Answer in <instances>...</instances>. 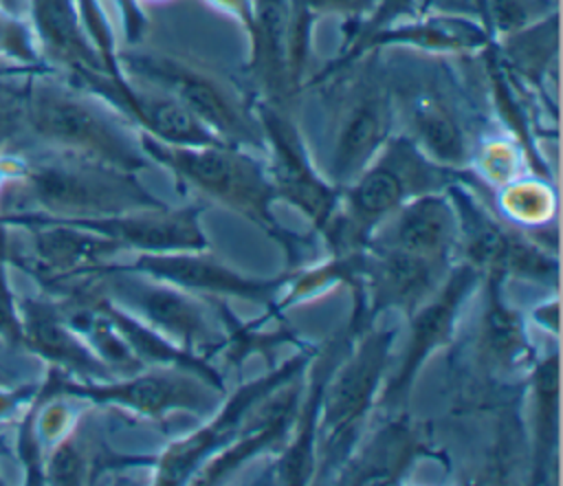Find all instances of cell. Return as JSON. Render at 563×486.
<instances>
[{
	"instance_id": "cell-30",
	"label": "cell",
	"mask_w": 563,
	"mask_h": 486,
	"mask_svg": "<svg viewBox=\"0 0 563 486\" xmlns=\"http://www.w3.org/2000/svg\"><path fill=\"white\" fill-rule=\"evenodd\" d=\"M376 2L378 0H301V4L312 18L341 15L345 20L343 33H347L352 26L365 20L374 11Z\"/></svg>"
},
{
	"instance_id": "cell-5",
	"label": "cell",
	"mask_w": 563,
	"mask_h": 486,
	"mask_svg": "<svg viewBox=\"0 0 563 486\" xmlns=\"http://www.w3.org/2000/svg\"><path fill=\"white\" fill-rule=\"evenodd\" d=\"M24 112L42 139L81 158L132 174L152 163L141 145V130L108 101L103 106L62 86L37 84L26 95Z\"/></svg>"
},
{
	"instance_id": "cell-1",
	"label": "cell",
	"mask_w": 563,
	"mask_h": 486,
	"mask_svg": "<svg viewBox=\"0 0 563 486\" xmlns=\"http://www.w3.org/2000/svg\"><path fill=\"white\" fill-rule=\"evenodd\" d=\"M468 174L433 163L405 132L396 130L365 169L341 189L339 207L321 231L330 255L367 246L376 224L400 205L429 191H442Z\"/></svg>"
},
{
	"instance_id": "cell-19",
	"label": "cell",
	"mask_w": 563,
	"mask_h": 486,
	"mask_svg": "<svg viewBox=\"0 0 563 486\" xmlns=\"http://www.w3.org/2000/svg\"><path fill=\"white\" fill-rule=\"evenodd\" d=\"M504 277L497 273L482 275L484 303L468 343L471 369L479 374V385L501 387L499 378L534 361L523 317L504 299Z\"/></svg>"
},
{
	"instance_id": "cell-26",
	"label": "cell",
	"mask_w": 563,
	"mask_h": 486,
	"mask_svg": "<svg viewBox=\"0 0 563 486\" xmlns=\"http://www.w3.org/2000/svg\"><path fill=\"white\" fill-rule=\"evenodd\" d=\"M499 213L523 231L532 233L539 227H545L554 220L556 213V194L550 180L541 176L515 178L499 187Z\"/></svg>"
},
{
	"instance_id": "cell-15",
	"label": "cell",
	"mask_w": 563,
	"mask_h": 486,
	"mask_svg": "<svg viewBox=\"0 0 563 486\" xmlns=\"http://www.w3.org/2000/svg\"><path fill=\"white\" fill-rule=\"evenodd\" d=\"M31 180L35 194L48 207L90 213L92 218L167 207L161 198L150 194L132 172H123L88 158L77 165H42L33 172Z\"/></svg>"
},
{
	"instance_id": "cell-10",
	"label": "cell",
	"mask_w": 563,
	"mask_h": 486,
	"mask_svg": "<svg viewBox=\"0 0 563 486\" xmlns=\"http://www.w3.org/2000/svg\"><path fill=\"white\" fill-rule=\"evenodd\" d=\"M253 112L264 136V161L277 198L299 209L314 231H323L334 216L341 187L332 185L314 163V156L286 110V103H275L253 97Z\"/></svg>"
},
{
	"instance_id": "cell-22",
	"label": "cell",
	"mask_w": 563,
	"mask_h": 486,
	"mask_svg": "<svg viewBox=\"0 0 563 486\" xmlns=\"http://www.w3.org/2000/svg\"><path fill=\"white\" fill-rule=\"evenodd\" d=\"M341 341H328L321 350H314V367L306 380V396L295 411L292 429L277 462V479L282 484H306L317 471V422L323 385L341 358Z\"/></svg>"
},
{
	"instance_id": "cell-29",
	"label": "cell",
	"mask_w": 563,
	"mask_h": 486,
	"mask_svg": "<svg viewBox=\"0 0 563 486\" xmlns=\"http://www.w3.org/2000/svg\"><path fill=\"white\" fill-rule=\"evenodd\" d=\"M427 2L429 0H378L374 11L365 20H361L354 29H350L345 33L343 48L363 40V37H367V35H372L378 29L389 26L391 22H398V20H405V18H411L416 13L427 11L424 9Z\"/></svg>"
},
{
	"instance_id": "cell-20",
	"label": "cell",
	"mask_w": 563,
	"mask_h": 486,
	"mask_svg": "<svg viewBox=\"0 0 563 486\" xmlns=\"http://www.w3.org/2000/svg\"><path fill=\"white\" fill-rule=\"evenodd\" d=\"M460 220L446 189L416 196L372 231L367 244L455 262Z\"/></svg>"
},
{
	"instance_id": "cell-3",
	"label": "cell",
	"mask_w": 563,
	"mask_h": 486,
	"mask_svg": "<svg viewBox=\"0 0 563 486\" xmlns=\"http://www.w3.org/2000/svg\"><path fill=\"white\" fill-rule=\"evenodd\" d=\"M117 62L125 77L174 97L220 141L264 154V136L251 97L205 64L165 51H125L117 55Z\"/></svg>"
},
{
	"instance_id": "cell-31",
	"label": "cell",
	"mask_w": 563,
	"mask_h": 486,
	"mask_svg": "<svg viewBox=\"0 0 563 486\" xmlns=\"http://www.w3.org/2000/svg\"><path fill=\"white\" fill-rule=\"evenodd\" d=\"M0 51L22 59H33V44L29 40L26 29L20 22L7 18L2 11H0Z\"/></svg>"
},
{
	"instance_id": "cell-17",
	"label": "cell",
	"mask_w": 563,
	"mask_h": 486,
	"mask_svg": "<svg viewBox=\"0 0 563 486\" xmlns=\"http://www.w3.org/2000/svg\"><path fill=\"white\" fill-rule=\"evenodd\" d=\"M130 270L150 275L154 279L174 284L202 297H238L249 301L275 306L277 295L297 273V266L277 277H246L227 266L218 257L205 251H167V253H141Z\"/></svg>"
},
{
	"instance_id": "cell-32",
	"label": "cell",
	"mask_w": 563,
	"mask_h": 486,
	"mask_svg": "<svg viewBox=\"0 0 563 486\" xmlns=\"http://www.w3.org/2000/svg\"><path fill=\"white\" fill-rule=\"evenodd\" d=\"M51 475H53L55 482H64V484L79 482V477H81V457H79L75 446L64 444L55 453V457L51 462Z\"/></svg>"
},
{
	"instance_id": "cell-8",
	"label": "cell",
	"mask_w": 563,
	"mask_h": 486,
	"mask_svg": "<svg viewBox=\"0 0 563 486\" xmlns=\"http://www.w3.org/2000/svg\"><path fill=\"white\" fill-rule=\"evenodd\" d=\"M468 178L455 180L446 187L460 220V262L471 264L482 275L497 273L504 279L521 277L556 284V251H550L532 233L512 224L497 209L484 202L486 191L479 185L466 183Z\"/></svg>"
},
{
	"instance_id": "cell-21",
	"label": "cell",
	"mask_w": 563,
	"mask_h": 486,
	"mask_svg": "<svg viewBox=\"0 0 563 486\" xmlns=\"http://www.w3.org/2000/svg\"><path fill=\"white\" fill-rule=\"evenodd\" d=\"M200 213V205H187L180 209L156 207L88 218L77 227L97 231L117 240L123 248H136L141 253L205 251L209 248V240L202 231Z\"/></svg>"
},
{
	"instance_id": "cell-6",
	"label": "cell",
	"mask_w": 563,
	"mask_h": 486,
	"mask_svg": "<svg viewBox=\"0 0 563 486\" xmlns=\"http://www.w3.org/2000/svg\"><path fill=\"white\" fill-rule=\"evenodd\" d=\"M356 75L332 73L334 114L321 174L336 187L350 185L376 156L383 143L398 130L396 101L387 68L376 57L363 55L354 62ZM319 81V84H321Z\"/></svg>"
},
{
	"instance_id": "cell-14",
	"label": "cell",
	"mask_w": 563,
	"mask_h": 486,
	"mask_svg": "<svg viewBox=\"0 0 563 486\" xmlns=\"http://www.w3.org/2000/svg\"><path fill=\"white\" fill-rule=\"evenodd\" d=\"M479 281L482 273L471 264L457 259V264L453 262V266L449 268L440 288L407 317V343L398 365L391 369V376L385 378L376 402L378 407L400 409L424 361L438 347H444L453 341L460 312L468 295L475 290V286H479Z\"/></svg>"
},
{
	"instance_id": "cell-4",
	"label": "cell",
	"mask_w": 563,
	"mask_h": 486,
	"mask_svg": "<svg viewBox=\"0 0 563 486\" xmlns=\"http://www.w3.org/2000/svg\"><path fill=\"white\" fill-rule=\"evenodd\" d=\"M396 334L398 330L367 328L352 336L354 345L332 367L319 402V475L341 468L358 444L361 427H365L369 411L376 407L389 374Z\"/></svg>"
},
{
	"instance_id": "cell-28",
	"label": "cell",
	"mask_w": 563,
	"mask_h": 486,
	"mask_svg": "<svg viewBox=\"0 0 563 486\" xmlns=\"http://www.w3.org/2000/svg\"><path fill=\"white\" fill-rule=\"evenodd\" d=\"M523 150L517 141L510 139H479L473 152L471 167H477V174L471 172L479 180V185L488 183L490 187H504L506 183L519 178V163Z\"/></svg>"
},
{
	"instance_id": "cell-34",
	"label": "cell",
	"mask_w": 563,
	"mask_h": 486,
	"mask_svg": "<svg viewBox=\"0 0 563 486\" xmlns=\"http://www.w3.org/2000/svg\"><path fill=\"white\" fill-rule=\"evenodd\" d=\"M211 7L224 11L233 20H238L244 29V33L251 26V0H207Z\"/></svg>"
},
{
	"instance_id": "cell-18",
	"label": "cell",
	"mask_w": 563,
	"mask_h": 486,
	"mask_svg": "<svg viewBox=\"0 0 563 486\" xmlns=\"http://www.w3.org/2000/svg\"><path fill=\"white\" fill-rule=\"evenodd\" d=\"M97 400L117 402L145 418L165 420L172 413L187 411L207 416L216 411L224 391L213 387L200 374L185 367H143L117 383L92 387Z\"/></svg>"
},
{
	"instance_id": "cell-16",
	"label": "cell",
	"mask_w": 563,
	"mask_h": 486,
	"mask_svg": "<svg viewBox=\"0 0 563 486\" xmlns=\"http://www.w3.org/2000/svg\"><path fill=\"white\" fill-rule=\"evenodd\" d=\"M490 35L484 24L475 18L457 13H416L411 18L391 22L385 29L374 31L372 35L341 48V55L332 59L310 84H319L334 70L361 59L365 53L383 48H411L431 55H473L484 53L490 44Z\"/></svg>"
},
{
	"instance_id": "cell-11",
	"label": "cell",
	"mask_w": 563,
	"mask_h": 486,
	"mask_svg": "<svg viewBox=\"0 0 563 486\" xmlns=\"http://www.w3.org/2000/svg\"><path fill=\"white\" fill-rule=\"evenodd\" d=\"M112 290L123 306L121 310L141 319L178 347L205 358L222 352L227 341L222 301L211 306L202 295L130 268H123L112 279Z\"/></svg>"
},
{
	"instance_id": "cell-37",
	"label": "cell",
	"mask_w": 563,
	"mask_h": 486,
	"mask_svg": "<svg viewBox=\"0 0 563 486\" xmlns=\"http://www.w3.org/2000/svg\"><path fill=\"white\" fill-rule=\"evenodd\" d=\"M139 2H141V0H139Z\"/></svg>"
},
{
	"instance_id": "cell-7",
	"label": "cell",
	"mask_w": 563,
	"mask_h": 486,
	"mask_svg": "<svg viewBox=\"0 0 563 486\" xmlns=\"http://www.w3.org/2000/svg\"><path fill=\"white\" fill-rule=\"evenodd\" d=\"M332 257L339 266V281L350 286L354 299L350 339L365 332L385 310H400L409 317L440 288L453 266L451 259L372 244Z\"/></svg>"
},
{
	"instance_id": "cell-36",
	"label": "cell",
	"mask_w": 563,
	"mask_h": 486,
	"mask_svg": "<svg viewBox=\"0 0 563 486\" xmlns=\"http://www.w3.org/2000/svg\"><path fill=\"white\" fill-rule=\"evenodd\" d=\"M4 2H11V4H15V2H18V0H4Z\"/></svg>"
},
{
	"instance_id": "cell-25",
	"label": "cell",
	"mask_w": 563,
	"mask_h": 486,
	"mask_svg": "<svg viewBox=\"0 0 563 486\" xmlns=\"http://www.w3.org/2000/svg\"><path fill=\"white\" fill-rule=\"evenodd\" d=\"M123 246L84 227H57L40 233L42 255L59 268H84L103 262Z\"/></svg>"
},
{
	"instance_id": "cell-9",
	"label": "cell",
	"mask_w": 563,
	"mask_h": 486,
	"mask_svg": "<svg viewBox=\"0 0 563 486\" xmlns=\"http://www.w3.org/2000/svg\"><path fill=\"white\" fill-rule=\"evenodd\" d=\"M424 77H413L407 84L394 81L396 123L433 163L468 172L477 134L473 117L468 114L464 99L455 92V84L449 70L433 66Z\"/></svg>"
},
{
	"instance_id": "cell-2",
	"label": "cell",
	"mask_w": 563,
	"mask_h": 486,
	"mask_svg": "<svg viewBox=\"0 0 563 486\" xmlns=\"http://www.w3.org/2000/svg\"><path fill=\"white\" fill-rule=\"evenodd\" d=\"M141 145L152 163L169 169L185 185L202 196L229 207L238 216L257 224L284 248L290 268L301 259V240L284 229L273 216L275 187L255 152L229 145H172L141 130Z\"/></svg>"
},
{
	"instance_id": "cell-24",
	"label": "cell",
	"mask_w": 563,
	"mask_h": 486,
	"mask_svg": "<svg viewBox=\"0 0 563 486\" xmlns=\"http://www.w3.org/2000/svg\"><path fill=\"white\" fill-rule=\"evenodd\" d=\"M532 405V484L548 479L556 468L559 449V352L532 361L526 383Z\"/></svg>"
},
{
	"instance_id": "cell-35",
	"label": "cell",
	"mask_w": 563,
	"mask_h": 486,
	"mask_svg": "<svg viewBox=\"0 0 563 486\" xmlns=\"http://www.w3.org/2000/svg\"><path fill=\"white\" fill-rule=\"evenodd\" d=\"M532 319L539 321L543 328L552 330L554 334H559V299L545 301L539 308L532 310Z\"/></svg>"
},
{
	"instance_id": "cell-27",
	"label": "cell",
	"mask_w": 563,
	"mask_h": 486,
	"mask_svg": "<svg viewBox=\"0 0 563 486\" xmlns=\"http://www.w3.org/2000/svg\"><path fill=\"white\" fill-rule=\"evenodd\" d=\"M33 332V341L40 345L42 352L64 361L66 365H73L77 369L97 374V376H106L110 372V367L99 361L97 356H92L70 332H66L57 321L53 319H35L31 325Z\"/></svg>"
},
{
	"instance_id": "cell-33",
	"label": "cell",
	"mask_w": 563,
	"mask_h": 486,
	"mask_svg": "<svg viewBox=\"0 0 563 486\" xmlns=\"http://www.w3.org/2000/svg\"><path fill=\"white\" fill-rule=\"evenodd\" d=\"M123 20V31L130 44H139L145 29H147V18L141 9L139 0H114Z\"/></svg>"
},
{
	"instance_id": "cell-23",
	"label": "cell",
	"mask_w": 563,
	"mask_h": 486,
	"mask_svg": "<svg viewBox=\"0 0 563 486\" xmlns=\"http://www.w3.org/2000/svg\"><path fill=\"white\" fill-rule=\"evenodd\" d=\"M420 442L405 420H389L336 471L339 484H391L413 462Z\"/></svg>"
},
{
	"instance_id": "cell-12",
	"label": "cell",
	"mask_w": 563,
	"mask_h": 486,
	"mask_svg": "<svg viewBox=\"0 0 563 486\" xmlns=\"http://www.w3.org/2000/svg\"><path fill=\"white\" fill-rule=\"evenodd\" d=\"M314 18L301 0H251L246 73L253 97L286 103L301 88Z\"/></svg>"
},
{
	"instance_id": "cell-13",
	"label": "cell",
	"mask_w": 563,
	"mask_h": 486,
	"mask_svg": "<svg viewBox=\"0 0 563 486\" xmlns=\"http://www.w3.org/2000/svg\"><path fill=\"white\" fill-rule=\"evenodd\" d=\"M314 347H301L295 356L286 358L282 365L271 369L268 374L253 378L240 385L222 405L216 407L213 418L196 429L194 433L172 442L156 460V484H183L191 479L205 462H209L216 453H220L233 438L240 433L246 413L251 407L282 387L284 383L301 376L312 361Z\"/></svg>"
}]
</instances>
